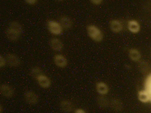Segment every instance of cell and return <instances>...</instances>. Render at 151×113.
I'll use <instances>...</instances> for the list:
<instances>
[{
  "mask_svg": "<svg viewBox=\"0 0 151 113\" xmlns=\"http://www.w3.org/2000/svg\"><path fill=\"white\" fill-rule=\"evenodd\" d=\"M97 103L99 107L102 108L108 107L109 105V102L108 99L103 96H100L97 97Z\"/></svg>",
  "mask_w": 151,
  "mask_h": 113,
  "instance_id": "e0dca14e",
  "label": "cell"
},
{
  "mask_svg": "<svg viewBox=\"0 0 151 113\" xmlns=\"http://www.w3.org/2000/svg\"><path fill=\"white\" fill-rule=\"evenodd\" d=\"M8 27L12 28L15 31L19 32L21 34L23 33V27L21 23L18 21H11L9 23Z\"/></svg>",
  "mask_w": 151,
  "mask_h": 113,
  "instance_id": "ac0fdd59",
  "label": "cell"
},
{
  "mask_svg": "<svg viewBox=\"0 0 151 113\" xmlns=\"http://www.w3.org/2000/svg\"><path fill=\"white\" fill-rule=\"evenodd\" d=\"M109 27L111 32L118 34L123 30L124 26L120 21L118 19H112L109 22Z\"/></svg>",
  "mask_w": 151,
  "mask_h": 113,
  "instance_id": "9c48e42d",
  "label": "cell"
},
{
  "mask_svg": "<svg viewBox=\"0 0 151 113\" xmlns=\"http://www.w3.org/2000/svg\"><path fill=\"white\" fill-rule=\"evenodd\" d=\"M7 64L12 67H17L19 66L21 64V60L19 58L13 53H8L5 56Z\"/></svg>",
  "mask_w": 151,
  "mask_h": 113,
  "instance_id": "8992f818",
  "label": "cell"
},
{
  "mask_svg": "<svg viewBox=\"0 0 151 113\" xmlns=\"http://www.w3.org/2000/svg\"><path fill=\"white\" fill-rule=\"evenodd\" d=\"M59 22L63 29L68 30L73 27V22L69 16H62L60 18Z\"/></svg>",
  "mask_w": 151,
  "mask_h": 113,
  "instance_id": "9a60e30c",
  "label": "cell"
},
{
  "mask_svg": "<svg viewBox=\"0 0 151 113\" xmlns=\"http://www.w3.org/2000/svg\"><path fill=\"white\" fill-rule=\"evenodd\" d=\"M137 99L143 104H148L151 102L150 96L145 89L140 90L137 92Z\"/></svg>",
  "mask_w": 151,
  "mask_h": 113,
  "instance_id": "4fadbf2b",
  "label": "cell"
},
{
  "mask_svg": "<svg viewBox=\"0 0 151 113\" xmlns=\"http://www.w3.org/2000/svg\"><path fill=\"white\" fill-rule=\"evenodd\" d=\"M35 79L37 81L38 85L42 88L47 89L52 85V82L50 79L44 74L40 75Z\"/></svg>",
  "mask_w": 151,
  "mask_h": 113,
  "instance_id": "5b68a950",
  "label": "cell"
},
{
  "mask_svg": "<svg viewBox=\"0 0 151 113\" xmlns=\"http://www.w3.org/2000/svg\"><path fill=\"white\" fill-rule=\"evenodd\" d=\"M90 2L92 4L96 5V6H98V5H101L103 1L102 0H91V1H90Z\"/></svg>",
  "mask_w": 151,
  "mask_h": 113,
  "instance_id": "603a6c76",
  "label": "cell"
},
{
  "mask_svg": "<svg viewBox=\"0 0 151 113\" xmlns=\"http://www.w3.org/2000/svg\"><path fill=\"white\" fill-rule=\"evenodd\" d=\"M49 45L52 49L55 51H60L63 48L62 41L57 37H53L49 41Z\"/></svg>",
  "mask_w": 151,
  "mask_h": 113,
  "instance_id": "8fae6325",
  "label": "cell"
},
{
  "mask_svg": "<svg viewBox=\"0 0 151 113\" xmlns=\"http://www.w3.org/2000/svg\"><path fill=\"white\" fill-rule=\"evenodd\" d=\"M26 3L31 6H33L37 3V1L36 0H26Z\"/></svg>",
  "mask_w": 151,
  "mask_h": 113,
  "instance_id": "cb8c5ba5",
  "label": "cell"
},
{
  "mask_svg": "<svg viewBox=\"0 0 151 113\" xmlns=\"http://www.w3.org/2000/svg\"><path fill=\"white\" fill-rule=\"evenodd\" d=\"M87 33L89 38L95 42H100L103 40V32L96 25L89 24L87 27Z\"/></svg>",
  "mask_w": 151,
  "mask_h": 113,
  "instance_id": "6da1fadb",
  "label": "cell"
},
{
  "mask_svg": "<svg viewBox=\"0 0 151 113\" xmlns=\"http://www.w3.org/2000/svg\"><path fill=\"white\" fill-rule=\"evenodd\" d=\"M24 99L26 102L29 105H36L39 102L37 94L33 91H27L24 94Z\"/></svg>",
  "mask_w": 151,
  "mask_h": 113,
  "instance_id": "277c9868",
  "label": "cell"
},
{
  "mask_svg": "<svg viewBox=\"0 0 151 113\" xmlns=\"http://www.w3.org/2000/svg\"><path fill=\"white\" fill-rule=\"evenodd\" d=\"M0 91L2 96L6 98H12L15 93L13 87L8 84H2L0 86Z\"/></svg>",
  "mask_w": 151,
  "mask_h": 113,
  "instance_id": "3957f363",
  "label": "cell"
},
{
  "mask_svg": "<svg viewBox=\"0 0 151 113\" xmlns=\"http://www.w3.org/2000/svg\"><path fill=\"white\" fill-rule=\"evenodd\" d=\"M53 61L55 65L60 68H65L68 64L66 57L61 54H57L53 56Z\"/></svg>",
  "mask_w": 151,
  "mask_h": 113,
  "instance_id": "52a82bcc",
  "label": "cell"
},
{
  "mask_svg": "<svg viewBox=\"0 0 151 113\" xmlns=\"http://www.w3.org/2000/svg\"><path fill=\"white\" fill-rule=\"evenodd\" d=\"M96 91L100 96H105L109 92V88L108 84L104 82H98L95 85Z\"/></svg>",
  "mask_w": 151,
  "mask_h": 113,
  "instance_id": "ba28073f",
  "label": "cell"
},
{
  "mask_svg": "<svg viewBox=\"0 0 151 113\" xmlns=\"http://www.w3.org/2000/svg\"><path fill=\"white\" fill-rule=\"evenodd\" d=\"M47 28L49 32L55 36L61 35L63 29L59 21L50 20L47 22Z\"/></svg>",
  "mask_w": 151,
  "mask_h": 113,
  "instance_id": "7a4b0ae2",
  "label": "cell"
},
{
  "mask_svg": "<svg viewBox=\"0 0 151 113\" xmlns=\"http://www.w3.org/2000/svg\"><path fill=\"white\" fill-rule=\"evenodd\" d=\"M42 74H43V73L42 72L41 69L38 66L33 67L30 70V74L35 79H36Z\"/></svg>",
  "mask_w": 151,
  "mask_h": 113,
  "instance_id": "44dd1931",
  "label": "cell"
},
{
  "mask_svg": "<svg viewBox=\"0 0 151 113\" xmlns=\"http://www.w3.org/2000/svg\"><path fill=\"white\" fill-rule=\"evenodd\" d=\"M111 107L113 110L117 112H120L122 109V104L118 99H113L110 103Z\"/></svg>",
  "mask_w": 151,
  "mask_h": 113,
  "instance_id": "d6986e66",
  "label": "cell"
},
{
  "mask_svg": "<svg viewBox=\"0 0 151 113\" xmlns=\"http://www.w3.org/2000/svg\"><path fill=\"white\" fill-rule=\"evenodd\" d=\"M74 113H87V112L81 108H78L75 110Z\"/></svg>",
  "mask_w": 151,
  "mask_h": 113,
  "instance_id": "d4e9b609",
  "label": "cell"
},
{
  "mask_svg": "<svg viewBox=\"0 0 151 113\" xmlns=\"http://www.w3.org/2000/svg\"><path fill=\"white\" fill-rule=\"evenodd\" d=\"M129 56L133 62H138L141 59V53L135 48H131L129 50Z\"/></svg>",
  "mask_w": 151,
  "mask_h": 113,
  "instance_id": "2e32d148",
  "label": "cell"
},
{
  "mask_svg": "<svg viewBox=\"0 0 151 113\" xmlns=\"http://www.w3.org/2000/svg\"><path fill=\"white\" fill-rule=\"evenodd\" d=\"M2 112H3L2 105H0V112H1V113H2Z\"/></svg>",
  "mask_w": 151,
  "mask_h": 113,
  "instance_id": "484cf974",
  "label": "cell"
},
{
  "mask_svg": "<svg viewBox=\"0 0 151 113\" xmlns=\"http://www.w3.org/2000/svg\"><path fill=\"white\" fill-rule=\"evenodd\" d=\"M144 89L148 92L151 97V73L145 78L144 81Z\"/></svg>",
  "mask_w": 151,
  "mask_h": 113,
  "instance_id": "ffe728a7",
  "label": "cell"
},
{
  "mask_svg": "<svg viewBox=\"0 0 151 113\" xmlns=\"http://www.w3.org/2000/svg\"><path fill=\"white\" fill-rule=\"evenodd\" d=\"M6 64H7V62H6L5 57H4L2 56H0V67L2 68V67H5Z\"/></svg>",
  "mask_w": 151,
  "mask_h": 113,
  "instance_id": "7402d4cb",
  "label": "cell"
},
{
  "mask_svg": "<svg viewBox=\"0 0 151 113\" xmlns=\"http://www.w3.org/2000/svg\"><path fill=\"white\" fill-rule=\"evenodd\" d=\"M127 29L131 33L137 34L140 31V25L139 23L134 19H131L127 22Z\"/></svg>",
  "mask_w": 151,
  "mask_h": 113,
  "instance_id": "7c38bea8",
  "label": "cell"
},
{
  "mask_svg": "<svg viewBox=\"0 0 151 113\" xmlns=\"http://www.w3.org/2000/svg\"><path fill=\"white\" fill-rule=\"evenodd\" d=\"M6 35L7 39L12 41H17L21 37V35L19 32L15 31L12 28L7 27L6 30Z\"/></svg>",
  "mask_w": 151,
  "mask_h": 113,
  "instance_id": "5bb4252c",
  "label": "cell"
},
{
  "mask_svg": "<svg viewBox=\"0 0 151 113\" xmlns=\"http://www.w3.org/2000/svg\"><path fill=\"white\" fill-rule=\"evenodd\" d=\"M60 107L63 112L65 113H71L74 110V104L68 99H62L60 101Z\"/></svg>",
  "mask_w": 151,
  "mask_h": 113,
  "instance_id": "30bf717a",
  "label": "cell"
}]
</instances>
